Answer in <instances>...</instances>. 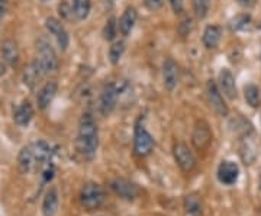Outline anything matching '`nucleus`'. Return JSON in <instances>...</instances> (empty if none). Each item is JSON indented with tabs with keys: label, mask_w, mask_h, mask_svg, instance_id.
Wrapping results in <instances>:
<instances>
[{
	"label": "nucleus",
	"mask_w": 261,
	"mask_h": 216,
	"mask_svg": "<svg viewBox=\"0 0 261 216\" xmlns=\"http://www.w3.org/2000/svg\"><path fill=\"white\" fill-rule=\"evenodd\" d=\"M99 145V132L97 125L90 113H85L79 123V138H77V148L83 157L91 160L96 154Z\"/></svg>",
	"instance_id": "f257e3e1"
},
{
	"label": "nucleus",
	"mask_w": 261,
	"mask_h": 216,
	"mask_svg": "<svg viewBox=\"0 0 261 216\" xmlns=\"http://www.w3.org/2000/svg\"><path fill=\"white\" fill-rule=\"evenodd\" d=\"M38 50V64L42 70V74H51L55 73L58 68V58L55 55V51L51 47V44L45 38H39L36 42Z\"/></svg>",
	"instance_id": "f03ea898"
},
{
	"label": "nucleus",
	"mask_w": 261,
	"mask_h": 216,
	"mask_svg": "<svg viewBox=\"0 0 261 216\" xmlns=\"http://www.w3.org/2000/svg\"><path fill=\"white\" fill-rule=\"evenodd\" d=\"M106 195L103 187L97 183H87L80 192V202L86 211H96L104 203Z\"/></svg>",
	"instance_id": "7ed1b4c3"
},
{
	"label": "nucleus",
	"mask_w": 261,
	"mask_h": 216,
	"mask_svg": "<svg viewBox=\"0 0 261 216\" xmlns=\"http://www.w3.org/2000/svg\"><path fill=\"white\" fill-rule=\"evenodd\" d=\"M173 155L177 166L180 167L184 173H190L193 171L196 166H197V161H196V157L194 154L189 150V147L183 142H177L174 144L173 147Z\"/></svg>",
	"instance_id": "20e7f679"
},
{
	"label": "nucleus",
	"mask_w": 261,
	"mask_h": 216,
	"mask_svg": "<svg viewBox=\"0 0 261 216\" xmlns=\"http://www.w3.org/2000/svg\"><path fill=\"white\" fill-rule=\"evenodd\" d=\"M153 148H154V139H153L151 133L148 132L144 126L138 125L135 129V141H134L135 154L139 157H147L148 154H151Z\"/></svg>",
	"instance_id": "39448f33"
},
{
	"label": "nucleus",
	"mask_w": 261,
	"mask_h": 216,
	"mask_svg": "<svg viewBox=\"0 0 261 216\" xmlns=\"http://www.w3.org/2000/svg\"><path fill=\"white\" fill-rule=\"evenodd\" d=\"M191 142L194 145V148L199 151H203L208 148L212 142V132L210 128L205 120H197L193 129L191 135Z\"/></svg>",
	"instance_id": "423d86ee"
},
{
	"label": "nucleus",
	"mask_w": 261,
	"mask_h": 216,
	"mask_svg": "<svg viewBox=\"0 0 261 216\" xmlns=\"http://www.w3.org/2000/svg\"><path fill=\"white\" fill-rule=\"evenodd\" d=\"M110 189L122 199L134 200L137 199L141 193V189L135 183L125 180V179H115L110 182Z\"/></svg>",
	"instance_id": "0eeeda50"
},
{
	"label": "nucleus",
	"mask_w": 261,
	"mask_h": 216,
	"mask_svg": "<svg viewBox=\"0 0 261 216\" xmlns=\"http://www.w3.org/2000/svg\"><path fill=\"white\" fill-rule=\"evenodd\" d=\"M208 98L209 103L212 106V109L219 115V116H226L228 115V106H226L225 100L221 95L219 87L213 80H210L208 83Z\"/></svg>",
	"instance_id": "6e6552de"
},
{
	"label": "nucleus",
	"mask_w": 261,
	"mask_h": 216,
	"mask_svg": "<svg viewBox=\"0 0 261 216\" xmlns=\"http://www.w3.org/2000/svg\"><path fill=\"white\" fill-rule=\"evenodd\" d=\"M240 177V167L234 161H222L218 168V180L225 186L237 183Z\"/></svg>",
	"instance_id": "1a4fd4ad"
},
{
	"label": "nucleus",
	"mask_w": 261,
	"mask_h": 216,
	"mask_svg": "<svg viewBox=\"0 0 261 216\" xmlns=\"http://www.w3.org/2000/svg\"><path fill=\"white\" fill-rule=\"evenodd\" d=\"M178 80H180V70H178V66L177 63L169 58L164 61L163 64V82H164V86L167 90H174L175 86L178 84Z\"/></svg>",
	"instance_id": "9d476101"
},
{
	"label": "nucleus",
	"mask_w": 261,
	"mask_h": 216,
	"mask_svg": "<svg viewBox=\"0 0 261 216\" xmlns=\"http://www.w3.org/2000/svg\"><path fill=\"white\" fill-rule=\"evenodd\" d=\"M116 102H118V89L115 84H107L102 92L100 96V112L104 116H107L109 113L113 112V109L116 108Z\"/></svg>",
	"instance_id": "9b49d317"
},
{
	"label": "nucleus",
	"mask_w": 261,
	"mask_h": 216,
	"mask_svg": "<svg viewBox=\"0 0 261 216\" xmlns=\"http://www.w3.org/2000/svg\"><path fill=\"white\" fill-rule=\"evenodd\" d=\"M17 167L20 170V173L23 174H29L35 170H38L36 167V161H35L34 152H32V148H31V144L23 147L19 155H17Z\"/></svg>",
	"instance_id": "f8f14e48"
},
{
	"label": "nucleus",
	"mask_w": 261,
	"mask_h": 216,
	"mask_svg": "<svg viewBox=\"0 0 261 216\" xmlns=\"http://www.w3.org/2000/svg\"><path fill=\"white\" fill-rule=\"evenodd\" d=\"M31 148H32V152H34L35 161H36V167L38 170L42 166H45L50 158H51V147L48 145V142L39 139V141H35L31 144Z\"/></svg>",
	"instance_id": "ddd939ff"
},
{
	"label": "nucleus",
	"mask_w": 261,
	"mask_h": 216,
	"mask_svg": "<svg viewBox=\"0 0 261 216\" xmlns=\"http://www.w3.org/2000/svg\"><path fill=\"white\" fill-rule=\"evenodd\" d=\"M219 87L224 92L226 98L229 99H235L237 98V84H235V77L234 74L228 70L224 68L219 73Z\"/></svg>",
	"instance_id": "4468645a"
},
{
	"label": "nucleus",
	"mask_w": 261,
	"mask_h": 216,
	"mask_svg": "<svg viewBox=\"0 0 261 216\" xmlns=\"http://www.w3.org/2000/svg\"><path fill=\"white\" fill-rule=\"evenodd\" d=\"M221 39H222V29H221V26H218V25H209V26L205 28L202 41H203V45L208 50L216 48L219 45Z\"/></svg>",
	"instance_id": "2eb2a0df"
},
{
	"label": "nucleus",
	"mask_w": 261,
	"mask_h": 216,
	"mask_svg": "<svg viewBox=\"0 0 261 216\" xmlns=\"http://www.w3.org/2000/svg\"><path fill=\"white\" fill-rule=\"evenodd\" d=\"M58 203H60V199H58V192L55 187H51L45 196H44V200H42V214L44 216H55L57 212H58Z\"/></svg>",
	"instance_id": "dca6fc26"
},
{
	"label": "nucleus",
	"mask_w": 261,
	"mask_h": 216,
	"mask_svg": "<svg viewBox=\"0 0 261 216\" xmlns=\"http://www.w3.org/2000/svg\"><path fill=\"white\" fill-rule=\"evenodd\" d=\"M57 83H54V82H48V83L45 84L41 90H39V93H38V106H39V109H47L50 105H51V102L55 98V95H57Z\"/></svg>",
	"instance_id": "f3484780"
},
{
	"label": "nucleus",
	"mask_w": 261,
	"mask_h": 216,
	"mask_svg": "<svg viewBox=\"0 0 261 216\" xmlns=\"http://www.w3.org/2000/svg\"><path fill=\"white\" fill-rule=\"evenodd\" d=\"M1 57L9 66H16L19 61V48L13 39H6L1 44Z\"/></svg>",
	"instance_id": "a211bd4d"
},
{
	"label": "nucleus",
	"mask_w": 261,
	"mask_h": 216,
	"mask_svg": "<svg viewBox=\"0 0 261 216\" xmlns=\"http://www.w3.org/2000/svg\"><path fill=\"white\" fill-rule=\"evenodd\" d=\"M137 17H138V13H137V10L134 7H128L122 13L121 19H119V31H121L123 36H128L131 33V31L134 29Z\"/></svg>",
	"instance_id": "6ab92c4d"
},
{
	"label": "nucleus",
	"mask_w": 261,
	"mask_h": 216,
	"mask_svg": "<svg viewBox=\"0 0 261 216\" xmlns=\"http://www.w3.org/2000/svg\"><path fill=\"white\" fill-rule=\"evenodd\" d=\"M34 117V108L29 102H23L15 112V122H16L19 126H26L29 125V122L32 120Z\"/></svg>",
	"instance_id": "aec40b11"
},
{
	"label": "nucleus",
	"mask_w": 261,
	"mask_h": 216,
	"mask_svg": "<svg viewBox=\"0 0 261 216\" xmlns=\"http://www.w3.org/2000/svg\"><path fill=\"white\" fill-rule=\"evenodd\" d=\"M44 76L42 74V70L38 64V61L35 60L34 63H31L28 67H25V71H23V83L25 86H28L29 89H34L35 84L38 83L39 77Z\"/></svg>",
	"instance_id": "412c9836"
},
{
	"label": "nucleus",
	"mask_w": 261,
	"mask_h": 216,
	"mask_svg": "<svg viewBox=\"0 0 261 216\" xmlns=\"http://www.w3.org/2000/svg\"><path fill=\"white\" fill-rule=\"evenodd\" d=\"M244 98L251 108H259L261 100L260 89L256 84H247L244 87Z\"/></svg>",
	"instance_id": "4be33fe9"
},
{
	"label": "nucleus",
	"mask_w": 261,
	"mask_h": 216,
	"mask_svg": "<svg viewBox=\"0 0 261 216\" xmlns=\"http://www.w3.org/2000/svg\"><path fill=\"white\" fill-rule=\"evenodd\" d=\"M184 208H186V212L191 216H199L202 214V200L199 198V195L193 193L186 196L184 199Z\"/></svg>",
	"instance_id": "5701e85b"
},
{
	"label": "nucleus",
	"mask_w": 261,
	"mask_h": 216,
	"mask_svg": "<svg viewBox=\"0 0 261 216\" xmlns=\"http://www.w3.org/2000/svg\"><path fill=\"white\" fill-rule=\"evenodd\" d=\"M91 9V1L90 0H74V7H73V13L79 20H83L88 16Z\"/></svg>",
	"instance_id": "b1692460"
},
{
	"label": "nucleus",
	"mask_w": 261,
	"mask_h": 216,
	"mask_svg": "<svg viewBox=\"0 0 261 216\" xmlns=\"http://www.w3.org/2000/svg\"><path fill=\"white\" fill-rule=\"evenodd\" d=\"M210 3L212 0H193V10L194 15L199 19L208 16L209 9H210Z\"/></svg>",
	"instance_id": "393cba45"
},
{
	"label": "nucleus",
	"mask_w": 261,
	"mask_h": 216,
	"mask_svg": "<svg viewBox=\"0 0 261 216\" xmlns=\"http://www.w3.org/2000/svg\"><path fill=\"white\" fill-rule=\"evenodd\" d=\"M251 22V16L250 15H238L235 16L232 20H231V29L232 31H243V29H247L248 25Z\"/></svg>",
	"instance_id": "a878e982"
},
{
	"label": "nucleus",
	"mask_w": 261,
	"mask_h": 216,
	"mask_svg": "<svg viewBox=\"0 0 261 216\" xmlns=\"http://www.w3.org/2000/svg\"><path fill=\"white\" fill-rule=\"evenodd\" d=\"M123 51H125V44H123L122 41L115 42V44L110 47V50H109V58H110V63H112V64H118V63H119Z\"/></svg>",
	"instance_id": "bb28decb"
},
{
	"label": "nucleus",
	"mask_w": 261,
	"mask_h": 216,
	"mask_svg": "<svg viewBox=\"0 0 261 216\" xmlns=\"http://www.w3.org/2000/svg\"><path fill=\"white\" fill-rule=\"evenodd\" d=\"M45 28H47V29H48V32L52 33L54 36H55V35H58V33L61 32V31H64V28H63L61 22H60L58 19H55V17H48V19L45 20Z\"/></svg>",
	"instance_id": "cd10ccee"
},
{
	"label": "nucleus",
	"mask_w": 261,
	"mask_h": 216,
	"mask_svg": "<svg viewBox=\"0 0 261 216\" xmlns=\"http://www.w3.org/2000/svg\"><path fill=\"white\" fill-rule=\"evenodd\" d=\"M115 35H116V23H115V19L110 17V19L107 20V23L104 25L103 38L106 41H112V39L115 38Z\"/></svg>",
	"instance_id": "c85d7f7f"
},
{
	"label": "nucleus",
	"mask_w": 261,
	"mask_h": 216,
	"mask_svg": "<svg viewBox=\"0 0 261 216\" xmlns=\"http://www.w3.org/2000/svg\"><path fill=\"white\" fill-rule=\"evenodd\" d=\"M55 38H57V42H58V47L61 48V50H67V47H69L70 44V38H69V33L66 32V29L64 31H61V32L58 33V35H55Z\"/></svg>",
	"instance_id": "c756f323"
},
{
	"label": "nucleus",
	"mask_w": 261,
	"mask_h": 216,
	"mask_svg": "<svg viewBox=\"0 0 261 216\" xmlns=\"http://www.w3.org/2000/svg\"><path fill=\"white\" fill-rule=\"evenodd\" d=\"M144 1H145V6H147L150 10H153V12L161 9L163 4H164V0H144Z\"/></svg>",
	"instance_id": "7c9ffc66"
},
{
	"label": "nucleus",
	"mask_w": 261,
	"mask_h": 216,
	"mask_svg": "<svg viewBox=\"0 0 261 216\" xmlns=\"http://www.w3.org/2000/svg\"><path fill=\"white\" fill-rule=\"evenodd\" d=\"M174 13H181L184 9V0H169Z\"/></svg>",
	"instance_id": "2f4dec72"
},
{
	"label": "nucleus",
	"mask_w": 261,
	"mask_h": 216,
	"mask_svg": "<svg viewBox=\"0 0 261 216\" xmlns=\"http://www.w3.org/2000/svg\"><path fill=\"white\" fill-rule=\"evenodd\" d=\"M69 12L70 9L67 4H61V6H60V13H61L64 17H69Z\"/></svg>",
	"instance_id": "473e14b6"
},
{
	"label": "nucleus",
	"mask_w": 261,
	"mask_h": 216,
	"mask_svg": "<svg viewBox=\"0 0 261 216\" xmlns=\"http://www.w3.org/2000/svg\"><path fill=\"white\" fill-rule=\"evenodd\" d=\"M3 15H4V7L0 4V17H3Z\"/></svg>",
	"instance_id": "72a5a7b5"
},
{
	"label": "nucleus",
	"mask_w": 261,
	"mask_h": 216,
	"mask_svg": "<svg viewBox=\"0 0 261 216\" xmlns=\"http://www.w3.org/2000/svg\"><path fill=\"white\" fill-rule=\"evenodd\" d=\"M7 1H9V0H0V3H1V4H4V3H7Z\"/></svg>",
	"instance_id": "f704fd0d"
},
{
	"label": "nucleus",
	"mask_w": 261,
	"mask_h": 216,
	"mask_svg": "<svg viewBox=\"0 0 261 216\" xmlns=\"http://www.w3.org/2000/svg\"><path fill=\"white\" fill-rule=\"evenodd\" d=\"M260 187H261V180H260Z\"/></svg>",
	"instance_id": "c9c22d12"
},
{
	"label": "nucleus",
	"mask_w": 261,
	"mask_h": 216,
	"mask_svg": "<svg viewBox=\"0 0 261 216\" xmlns=\"http://www.w3.org/2000/svg\"><path fill=\"white\" fill-rule=\"evenodd\" d=\"M44 1H47V0H44Z\"/></svg>",
	"instance_id": "e433bc0d"
}]
</instances>
